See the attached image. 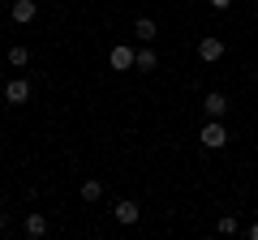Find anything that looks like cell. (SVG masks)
<instances>
[{
  "label": "cell",
  "instance_id": "12",
  "mask_svg": "<svg viewBox=\"0 0 258 240\" xmlns=\"http://www.w3.org/2000/svg\"><path fill=\"white\" fill-rule=\"evenodd\" d=\"M103 197V185L99 180H82V202H99Z\"/></svg>",
  "mask_w": 258,
  "mask_h": 240
},
{
  "label": "cell",
  "instance_id": "14",
  "mask_svg": "<svg viewBox=\"0 0 258 240\" xmlns=\"http://www.w3.org/2000/svg\"><path fill=\"white\" fill-rule=\"evenodd\" d=\"M211 5H215V9H228V5H232V0H211Z\"/></svg>",
  "mask_w": 258,
  "mask_h": 240
},
{
  "label": "cell",
  "instance_id": "5",
  "mask_svg": "<svg viewBox=\"0 0 258 240\" xmlns=\"http://www.w3.org/2000/svg\"><path fill=\"white\" fill-rule=\"evenodd\" d=\"M35 9H39L35 0H13V5H9V18L18 22V26H26V22H35Z\"/></svg>",
  "mask_w": 258,
  "mask_h": 240
},
{
  "label": "cell",
  "instance_id": "11",
  "mask_svg": "<svg viewBox=\"0 0 258 240\" xmlns=\"http://www.w3.org/2000/svg\"><path fill=\"white\" fill-rule=\"evenodd\" d=\"M9 65H13V69H26V65H30V52H26L22 43H13V47H9Z\"/></svg>",
  "mask_w": 258,
  "mask_h": 240
},
{
  "label": "cell",
  "instance_id": "3",
  "mask_svg": "<svg viewBox=\"0 0 258 240\" xmlns=\"http://www.w3.org/2000/svg\"><path fill=\"white\" fill-rule=\"evenodd\" d=\"M26 99H30V82H26V77L5 82V103H26Z\"/></svg>",
  "mask_w": 258,
  "mask_h": 240
},
{
  "label": "cell",
  "instance_id": "8",
  "mask_svg": "<svg viewBox=\"0 0 258 240\" xmlns=\"http://www.w3.org/2000/svg\"><path fill=\"white\" fill-rule=\"evenodd\" d=\"M26 236H30V240L47 236V219H43V214H39V210H35V214H26Z\"/></svg>",
  "mask_w": 258,
  "mask_h": 240
},
{
  "label": "cell",
  "instance_id": "4",
  "mask_svg": "<svg viewBox=\"0 0 258 240\" xmlns=\"http://www.w3.org/2000/svg\"><path fill=\"white\" fill-rule=\"evenodd\" d=\"M203 111L211 120H224V111H228V99H224L220 90H211V94H203Z\"/></svg>",
  "mask_w": 258,
  "mask_h": 240
},
{
  "label": "cell",
  "instance_id": "15",
  "mask_svg": "<svg viewBox=\"0 0 258 240\" xmlns=\"http://www.w3.org/2000/svg\"><path fill=\"white\" fill-rule=\"evenodd\" d=\"M249 240H258V223H249Z\"/></svg>",
  "mask_w": 258,
  "mask_h": 240
},
{
  "label": "cell",
  "instance_id": "9",
  "mask_svg": "<svg viewBox=\"0 0 258 240\" xmlns=\"http://www.w3.org/2000/svg\"><path fill=\"white\" fill-rule=\"evenodd\" d=\"M134 69H142V73H151V69H159V56L151 52V47H142L138 60H134Z\"/></svg>",
  "mask_w": 258,
  "mask_h": 240
},
{
  "label": "cell",
  "instance_id": "13",
  "mask_svg": "<svg viewBox=\"0 0 258 240\" xmlns=\"http://www.w3.org/2000/svg\"><path fill=\"white\" fill-rule=\"evenodd\" d=\"M215 227H220V236H232V231H237V219H232V214H224Z\"/></svg>",
  "mask_w": 258,
  "mask_h": 240
},
{
  "label": "cell",
  "instance_id": "7",
  "mask_svg": "<svg viewBox=\"0 0 258 240\" xmlns=\"http://www.w3.org/2000/svg\"><path fill=\"white\" fill-rule=\"evenodd\" d=\"M112 214H116V223H125V227H129V223H138L142 206H138V202H129V197H125V202H116V206H112Z\"/></svg>",
  "mask_w": 258,
  "mask_h": 240
},
{
  "label": "cell",
  "instance_id": "10",
  "mask_svg": "<svg viewBox=\"0 0 258 240\" xmlns=\"http://www.w3.org/2000/svg\"><path fill=\"white\" fill-rule=\"evenodd\" d=\"M134 39L151 43V39H155V22H151V18H138V22H134Z\"/></svg>",
  "mask_w": 258,
  "mask_h": 240
},
{
  "label": "cell",
  "instance_id": "16",
  "mask_svg": "<svg viewBox=\"0 0 258 240\" xmlns=\"http://www.w3.org/2000/svg\"><path fill=\"white\" fill-rule=\"evenodd\" d=\"M0 231H5V210H0Z\"/></svg>",
  "mask_w": 258,
  "mask_h": 240
},
{
  "label": "cell",
  "instance_id": "1",
  "mask_svg": "<svg viewBox=\"0 0 258 240\" xmlns=\"http://www.w3.org/2000/svg\"><path fill=\"white\" fill-rule=\"evenodd\" d=\"M198 142H203L207 150H224V146H228V129H224L220 120H207L203 133H198Z\"/></svg>",
  "mask_w": 258,
  "mask_h": 240
},
{
  "label": "cell",
  "instance_id": "2",
  "mask_svg": "<svg viewBox=\"0 0 258 240\" xmlns=\"http://www.w3.org/2000/svg\"><path fill=\"white\" fill-rule=\"evenodd\" d=\"M134 60H138V52H134L129 43H116V47H112V69H116V73L134 69Z\"/></svg>",
  "mask_w": 258,
  "mask_h": 240
},
{
  "label": "cell",
  "instance_id": "6",
  "mask_svg": "<svg viewBox=\"0 0 258 240\" xmlns=\"http://www.w3.org/2000/svg\"><path fill=\"white\" fill-rule=\"evenodd\" d=\"M220 56H224V39H198V60L215 65Z\"/></svg>",
  "mask_w": 258,
  "mask_h": 240
}]
</instances>
